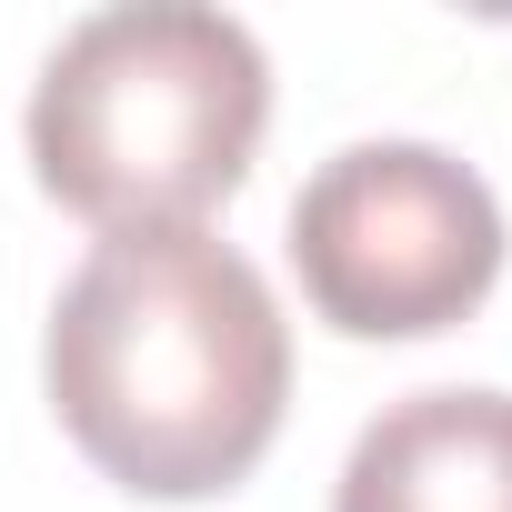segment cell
Segmentation results:
<instances>
[{"mask_svg":"<svg viewBox=\"0 0 512 512\" xmlns=\"http://www.w3.org/2000/svg\"><path fill=\"white\" fill-rule=\"evenodd\" d=\"M41 382L81 462L141 502L251 482L292 402V322L211 231H121L61 282Z\"/></svg>","mask_w":512,"mask_h":512,"instance_id":"obj_1","label":"cell"},{"mask_svg":"<svg viewBox=\"0 0 512 512\" xmlns=\"http://www.w3.org/2000/svg\"><path fill=\"white\" fill-rule=\"evenodd\" d=\"M292 272L342 342H432L502 282V201L442 141H352L292 191Z\"/></svg>","mask_w":512,"mask_h":512,"instance_id":"obj_3","label":"cell"},{"mask_svg":"<svg viewBox=\"0 0 512 512\" xmlns=\"http://www.w3.org/2000/svg\"><path fill=\"white\" fill-rule=\"evenodd\" d=\"M272 121V61L231 11L201 0H131L61 31V51L31 81V181L91 221L121 231H201L262 151Z\"/></svg>","mask_w":512,"mask_h":512,"instance_id":"obj_2","label":"cell"},{"mask_svg":"<svg viewBox=\"0 0 512 512\" xmlns=\"http://www.w3.org/2000/svg\"><path fill=\"white\" fill-rule=\"evenodd\" d=\"M332 512H512V392L432 382L362 422Z\"/></svg>","mask_w":512,"mask_h":512,"instance_id":"obj_4","label":"cell"}]
</instances>
